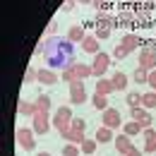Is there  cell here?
<instances>
[{
	"instance_id": "6da1fadb",
	"label": "cell",
	"mask_w": 156,
	"mask_h": 156,
	"mask_svg": "<svg viewBox=\"0 0 156 156\" xmlns=\"http://www.w3.org/2000/svg\"><path fill=\"white\" fill-rule=\"evenodd\" d=\"M43 58L48 60L51 70H67L77 65V48L70 39H46L43 41Z\"/></svg>"
},
{
	"instance_id": "7a4b0ae2",
	"label": "cell",
	"mask_w": 156,
	"mask_h": 156,
	"mask_svg": "<svg viewBox=\"0 0 156 156\" xmlns=\"http://www.w3.org/2000/svg\"><path fill=\"white\" fill-rule=\"evenodd\" d=\"M53 127H55V130H58L62 137L70 132V127H72V111H70V106H60L58 111H55Z\"/></svg>"
},
{
	"instance_id": "3957f363",
	"label": "cell",
	"mask_w": 156,
	"mask_h": 156,
	"mask_svg": "<svg viewBox=\"0 0 156 156\" xmlns=\"http://www.w3.org/2000/svg\"><path fill=\"white\" fill-rule=\"evenodd\" d=\"M137 67H144V70H156V48L154 46H144L139 51V65Z\"/></svg>"
},
{
	"instance_id": "277c9868",
	"label": "cell",
	"mask_w": 156,
	"mask_h": 156,
	"mask_svg": "<svg viewBox=\"0 0 156 156\" xmlns=\"http://www.w3.org/2000/svg\"><path fill=\"white\" fill-rule=\"evenodd\" d=\"M84 101H87V87H84L82 79H75V82L70 84V103H72V106H79V103H84Z\"/></svg>"
},
{
	"instance_id": "5b68a950",
	"label": "cell",
	"mask_w": 156,
	"mask_h": 156,
	"mask_svg": "<svg viewBox=\"0 0 156 156\" xmlns=\"http://www.w3.org/2000/svg\"><path fill=\"white\" fill-rule=\"evenodd\" d=\"M17 142L22 144V149L34 151V149H36V142H34V130H29V127H20V130H17Z\"/></svg>"
},
{
	"instance_id": "8992f818",
	"label": "cell",
	"mask_w": 156,
	"mask_h": 156,
	"mask_svg": "<svg viewBox=\"0 0 156 156\" xmlns=\"http://www.w3.org/2000/svg\"><path fill=\"white\" fill-rule=\"evenodd\" d=\"M130 115L135 122L142 125V130H147V127H151V113L147 111V108H142V106H137V108H130Z\"/></svg>"
},
{
	"instance_id": "52a82bcc",
	"label": "cell",
	"mask_w": 156,
	"mask_h": 156,
	"mask_svg": "<svg viewBox=\"0 0 156 156\" xmlns=\"http://www.w3.org/2000/svg\"><path fill=\"white\" fill-rule=\"evenodd\" d=\"M31 120H34V132H39V135H46V132H48V127H51L48 111H39Z\"/></svg>"
},
{
	"instance_id": "ba28073f",
	"label": "cell",
	"mask_w": 156,
	"mask_h": 156,
	"mask_svg": "<svg viewBox=\"0 0 156 156\" xmlns=\"http://www.w3.org/2000/svg\"><path fill=\"white\" fill-rule=\"evenodd\" d=\"M108 65H111V55H108V53H96V55H94V62H91V70H94L96 77H101V75L108 70Z\"/></svg>"
},
{
	"instance_id": "9c48e42d",
	"label": "cell",
	"mask_w": 156,
	"mask_h": 156,
	"mask_svg": "<svg viewBox=\"0 0 156 156\" xmlns=\"http://www.w3.org/2000/svg\"><path fill=\"white\" fill-rule=\"evenodd\" d=\"M122 125V120H120V113H118L115 108H106L103 111V127H111V130H115Z\"/></svg>"
},
{
	"instance_id": "30bf717a",
	"label": "cell",
	"mask_w": 156,
	"mask_h": 156,
	"mask_svg": "<svg viewBox=\"0 0 156 156\" xmlns=\"http://www.w3.org/2000/svg\"><path fill=\"white\" fill-rule=\"evenodd\" d=\"M142 135H144V151H147V154H154L156 151V130L147 127Z\"/></svg>"
},
{
	"instance_id": "8fae6325",
	"label": "cell",
	"mask_w": 156,
	"mask_h": 156,
	"mask_svg": "<svg viewBox=\"0 0 156 156\" xmlns=\"http://www.w3.org/2000/svg\"><path fill=\"white\" fill-rule=\"evenodd\" d=\"M58 79H60L58 72L51 70V67H41V70H39V82H41V84H48V87H51V84H55Z\"/></svg>"
},
{
	"instance_id": "7c38bea8",
	"label": "cell",
	"mask_w": 156,
	"mask_h": 156,
	"mask_svg": "<svg viewBox=\"0 0 156 156\" xmlns=\"http://www.w3.org/2000/svg\"><path fill=\"white\" fill-rule=\"evenodd\" d=\"M82 51H84V53H91V55L101 53V51H98V39H96V36H91V34H87L84 41H82Z\"/></svg>"
},
{
	"instance_id": "4fadbf2b",
	"label": "cell",
	"mask_w": 156,
	"mask_h": 156,
	"mask_svg": "<svg viewBox=\"0 0 156 156\" xmlns=\"http://www.w3.org/2000/svg\"><path fill=\"white\" fill-rule=\"evenodd\" d=\"M96 27L113 29V27H115V17H111L108 12H96Z\"/></svg>"
},
{
	"instance_id": "5bb4252c",
	"label": "cell",
	"mask_w": 156,
	"mask_h": 156,
	"mask_svg": "<svg viewBox=\"0 0 156 156\" xmlns=\"http://www.w3.org/2000/svg\"><path fill=\"white\" fill-rule=\"evenodd\" d=\"M115 147H118V154H122V156H127L130 151H132V142H130V137H127V135L118 137V139H115Z\"/></svg>"
},
{
	"instance_id": "9a60e30c",
	"label": "cell",
	"mask_w": 156,
	"mask_h": 156,
	"mask_svg": "<svg viewBox=\"0 0 156 156\" xmlns=\"http://www.w3.org/2000/svg\"><path fill=\"white\" fill-rule=\"evenodd\" d=\"M113 91H115V87H113L111 79H96V94L108 96V94H113Z\"/></svg>"
},
{
	"instance_id": "2e32d148",
	"label": "cell",
	"mask_w": 156,
	"mask_h": 156,
	"mask_svg": "<svg viewBox=\"0 0 156 156\" xmlns=\"http://www.w3.org/2000/svg\"><path fill=\"white\" fill-rule=\"evenodd\" d=\"M111 82H113L115 91H125V89H127V82H130V79H127V75H125V72H115V75L111 77Z\"/></svg>"
},
{
	"instance_id": "e0dca14e",
	"label": "cell",
	"mask_w": 156,
	"mask_h": 156,
	"mask_svg": "<svg viewBox=\"0 0 156 156\" xmlns=\"http://www.w3.org/2000/svg\"><path fill=\"white\" fill-rule=\"evenodd\" d=\"M135 24V12H118L115 15V27H130Z\"/></svg>"
},
{
	"instance_id": "ac0fdd59",
	"label": "cell",
	"mask_w": 156,
	"mask_h": 156,
	"mask_svg": "<svg viewBox=\"0 0 156 156\" xmlns=\"http://www.w3.org/2000/svg\"><path fill=\"white\" fill-rule=\"evenodd\" d=\"M65 139H67V144H77V147H82V142H84V132H79V130H75V127H70V132L65 135Z\"/></svg>"
},
{
	"instance_id": "d6986e66",
	"label": "cell",
	"mask_w": 156,
	"mask_h": 156,
	"mask_svg": "<svg viewBox=\"0 0 156 156\" xmlns=\"http://www.w3.org/2000/svg\"><path fill=\"white\" fill-rule=\"evenodd\" d=\"M75 75H77V79H87L94 75V70H91V65H82V62H77L75 65Z\"/></svg>"
},
{
	"instance_id": "ffe728a7",
	"label": "cell",
	"mask_w": 156,
	"mask_h": 156,
	"mask_svg": "<svg viewBox=\"0 0 156 156\" xmlns=\"http://www.w3.org/2000/svg\"><path fill=\"white\" fill-rule=\"evenodd\" d=\"M84 36H87V31H84V27H79V24L67 31V39L72 41V43H75V41H84Z\"/></svg>"
},
{
	"instance_id": "44dd1931",
	"label": "cell",
	"mask_w": 156,
	"mask_h": 156,
	"mask_svg": "<svg viewBox=\"0 0 156 156\" xmlns=\"http://www.w3.org/2000/svg\"><path fill=\"white\" fill-rule=\"evenodd\" d=\"M20 113H24V115L34 118L36 113H39V108H36V103H29V101H20Z\"/></svg>"
},
{
	"instance_id": "7402d4cb",
	"label": "cell",
	"mask_w": 156,
	"mask_h": 156,
	"mask_svg": "<svg viewBox=\"0 0 156 156\" xmlns=\"http://www.w3.org/2000/svg\"><path fill=\"white\" fill-rule=\"evenodd\" d=\"M135 22H139L142 27H151V24H154L147 10H135Z\"/></svg>"
},
{
	"instance_id": "603a6c76",
	"label": "cell",
	"mask_w": 156,
	"mask_h": 156,
	"mask_svg": "<svg viewBox=\"0 0 156 156\" xmlns=\"http://www.w3.org/2000/svg\"><path fill=\"white\" fill-rule=\"evenodd\" d=\"M111 139H113V130H111V127H101V130H96V142L108 144Z\"/></svg>"
},
{
	"instance_id": "cb8c5ba5",
	"label": "cell",
	"mask_w": 156,
	"mask_h": 156,
	"mask_svg": "<svg viewBox=\"0 0 156 156\" xmlns=\"http://www.w3.org/2000/svg\"><path fill=\"white\" fill-rule=\"evenodd\" d=\"M142 108H156V91H147L142 94Z\"/></svg>"
},
{
	"instance_id": "d4e9b609",
	"label": "cell",
	"mask_w": 156,
	"mask_h": 156,
	"mask_svg": "<svg viewBox=\"0 0 156 156\" xmlns=\"http://www.w3.org/2000/svg\"><path fill=\"white\" fill-rule=\"evenodd\" d=\"M91 103H94L96 111H106V108H108V96H103V94H94Z\"/></svg>"
},
{
	"instance_id": "484cf974",
	"label": "cell",
	"mask_w": 156,
	"mask_h": 156,
	"mask_svg": "<svg viewBox=\"0 0 156 156\" xmlns=\"http://www.w3.org/2000/svg\"><path fill=\"white\" fill-rule=\"evenodd\" d=\"M122 130H125V135H127V137H135V135H142V132H144V130H142V125L135 122V120H132V122H127Z\"/></svg>"
},
{
	"instance_id": "4316f807",
	"label": "cell",
	"mask_w": 156,
	"mask_h": 156,
	"mask_svg": "<svg viewBox=\"0 0 156 156\" xmlns=\"http://www.w3.org/2000/svg\"><path fill=\"white\" fill-rule=\"evenodd\" d=\"M96 139H84L82 142V154H87V156H94V151H96Z\"/></svg>"
},
{
	"instance_id": "83f0119b",
	"label": "cell",
	"mask_w": 156,
	"mask_h": 156,
	"mask_svg": "<svg viewBox=\"0 0 156 156\" xmlns=\"http://www.w3.org/2000/svg\"><path fill=\"white\" fill-rule=\"evenodd\" d=\"M24 84H31V82H39V70H34V67H27L24 70V79H22Z\"/></svg>"
},
{
	"instance_id": "f1b7e54d",
	"label": "cell",
	"mask_w": 156,
	"mask_h": 156,
	"mask_svg": "<svg viewBox=\"0 0 156 156\" xmlns=\"http://www.w3.org/2000/svg\"><path fill=\"white\" fill-rule=\"evenodd\" d=\"M132 77H135L137 84H144V82H149V70H144V67H137Z\"/></svg>"
},
{
	"instance_id": "f546056e",
	"label": "cell",
	"mask_w": 156,
	"mask_h": 156,
	"mask_svg": "<svg viewBox=\"0 0 156 156\" xmlns=\"http://www.w3.org/2000/svg\"><path fill=\"white\" fill-rule=\"evenodd\" d=\"M137 43H139V39H137L135 34H127V36L122 39V46H125V48H127L130 53H132V51H135V48H137Z\"/></svg>"
},
{
	"instance_id": "4dcf8cb0",
	"label": "cell",
	"mask_w": 156,
	"mask_h": 156,
	"mask_svg": "<svg viewBox=\"0 0 156 156\" xmlns=\"http://www.w3.org/2000/svg\"><path fill=\"white\" fill-rule=\"evenodd\" d=\"M127 106H130V108H137V106H142V94H137V91H130V94H127Z\"/></svg>"
},
{
	"instance_id": "1f68e13d",
	"label": "cell",
	"mask_w": 156,
	"mask_h": 156,
	"mask_svg": "<svg viewBox=\"0 0 156 156\" xmlns=\"http://www.w3.org/2000/svg\"><path fill=\"white\" fill-rule=\"evenodd\" d=\"M34 103H36V108H39V111H51V98L43 96V94H41V96L36 98Z\"/></svg>"
},
{
	"instance_id": "d6a6232c",
	"label": "cell",
	"mask_w": 156,
	"mask_h": 156,
	"mask_svg": "<svg viewBox=\"0 0 156 156\" xmlns=\"http://www.w3.org/2000/svg\"><path fill=\"white\" fill-rule=\"evenodd\" d=\"M60 77L65 79V82H70V84H72V82L77 79V75H75V67H67V70H62V72H60Z\"/></svg>"
},
{
	"instance_id": "836d02e7",
	"label": "cell",
	"mask_w": 156,
	"mask_h": 156,
	"mask_svg": "<svg viewBox=\"0 0 156 156\" xmlns=\"http://www.w3.org/2000/svg\"><path fill=\"white\" fill-rule=\"evenodd\" d=\"M79 149H82V147H77V144H67V147L62 149V156H79Z\"/></svg>"
},
{
	"instance_id": "e575fe53",
	"label": "cell",
	"mask_w": 156,
	"mask_h": 156,
	"mask_svg": "<svg viewBox=\"0 0 156 156\" xmlns=\"http://www.w3.org/2000/svg\"><path fill=\"white\" fill-rule=\"evenodd\" d=\"M127 53H130V51H127V48H125V46H122V43H120V46H115V48H113V58H125V55H127Z\"/></svg>"
},
{
	"instance_id": "d590c367",
	"label": "cell",
	"mask_w": 156,
	"mask_h": 156,
	"mask_svg": "<svg viewBox=\"0 0 156 156\" xmlns=\"http://www.w3.org/2000/svg\"><path fill=\"white\" fill-rule=\"evenodd\" d=\"M111 31H113V29H103V27H96V39H98V41L108 39V36H111Z\"/></svg>"
},
{
	"instance_id": "8d00e7d4",
	"label": "cell",
	"mask_w": 156,
	"mask_h": 156,
	"mask_svg": "<svg viewBox=\"0 0 156 156\" xmlns=\"http://www.w3.org/2000/svg\"><path fill=\"white\" fill-rule=\"evenodd\" d=\"M91 5H94V7H96L98 12H106V7H108V5H111V2H108V0H91Z\"/></svg>"
},
{
	"instance_id": "74e56055",
	"label": "cell",
	"mask_w": 156,
	"mask_h": 156,
	"mask_svg": "<svg viewBox=\"0 0 156 156\" xmlns=\"http://www.w3.org/2000/svg\"><path fill=\"white\" fill-rule=\"evenodd\" d=\"M72 127L79 130V132H84V127H87V122L82 120V118H72Z\"/></svg>"
},
{
	"instance_id": "f35d334b",
	"label": "cell",
	"mask_w": 156,
	"mask_h": 156,
	"mask_svg": "<svg viewBox=\"0 0 156 156\" xmlns=\"http://www.w3.org/2000/svg\"><path fill=\"white\" fill-rule=\"evenodd\" d=\"M149 87H151V91H156V70H151L149 72V82H147Z\"/></svg>"
},
{
	"instance_id": "ab89813d",
	"label": "cell",
	"mask_w": 156,
	"mask_h": 156,
	"mask_svg": "<svg viewBox=\"0 0 156 156\" xmlns=\"http://www.w3.org/2000/svg\"><path fill=\"white\" fill-rule=\"evenodd\" d=\"M154 7H156V0H144V5H142V10H147V12L154 10Z\"/></svg>"
},
{
	"instance_id": "60d3db41",
	"label": "cell",
	"mask_w": 156,
	"mask_h": 156,
	"mask_svg": "<svg viewBox=\"0 0 156 156\" xmlns=\"http://www.w3.org/2000/svg\"><path fill=\"white\" fill-rule=\"evenodd\" d=\"M55 29H58V22H51V24H48V29H46V34H48V36H53V34H55Z\"/></svg>"
},
{
	"instance_id": "b9f144b4",
	"label": "cell",
	"mask_w": 156,
	"mask_h": 156,
	"mask_svg": "<svg viewBox=\"0 0 156 156\" xmlns=\"http://www.w3.org/2000/svg\"><path fill=\"white\" fill-rule=\"evenodd\" d=\"M72 7H75V0H67V2L62 5V12H72Z\"/></svg>"
},
{
	"instance_id": "7bdbcfd3",
	"label": "cell",
	"mask_w": 156,
	"mask_h": 156,
	"mask_svg": "<svg viewBox=\"0 0 156 156\" xmlns=\"http://www.w3.org/2000/svg\"><path fill=\"white\" fill-rule=\"evenodd\" d=\"M34 55H43V43H39V46L34 48Z\"/></svg>"
},
{
	"instance_id": "ee69618b",
	"label": "cell",
	"mask_w": 156,
	"mask_h": 156,
	"mask_svg": "<svg viewBox=\"0 0 156 156\" xmlns=\"http://www.w3.org/2000/svg\"><path fill=\"white\" fill-rule=\"evenodd\" d=\"M127 156H142V151H139L137 147H132V151H130V154H127Z\"/></svg>"
},
{
	"instance_id": "f6af8a7d",
	"label": "cell",
	"mask_w": 156,
	"mask_h": 156,
	"mask_svg": "<svg viewBox=\"0 0 156 156\" xmlns=\"http://www.w3.org/2000/svg\"><path fill=\"white\" fill-rule=\"evenodd\" d=\"M75 2H84V5H91V0H75Z\"/></svg>"
},
{
	"instance_id": "bcb514c9",
	"label": "cell",
	"mask_w": 156,
	"mask_h": 156,
	"mask_svg": "<svg viewBox=\"0 0 156 156\" xmlns=\"http://www.w3.org/2000/svg\"><path fill=\"white\" fill-rule=\"evenodd\" d=\"M39 156H51V154H46V151H41V154H39Z\"/></svg>"
},
{
	"instance_id": "7dc6e473",
	"label": "cell",
	"mask_w": 156,
	"mask_h": 156,
	"mask_svg": "<svg viewBox=\"0 0 156 156\" xmlns=\"http://www.w3.org/2000/svg\"><path fill=\"white\" fill-rule=\"evenodd\" d=\"M118 156H122V154H118Z\"/></svg>"
}]
</instances>
